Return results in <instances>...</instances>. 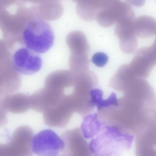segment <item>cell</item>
<instances>
[{
	"instance_id": "1",
	"label": "cell",
	"mask_w": 156,
	"mask_h": 156,
	"mask_svg": "<svg viewBox=\"0 0 156 156\" xmlns=\"http://www.w3.org/2000/svg\"><path fill=\"white\" fill-rule=\"evenodd\" d=\"M97 136L89 145L90 152L95 156L115 155L129 150L134 136L124 133L117 127L103 125Z\"/></svg>"
},
{
	"instance_id": "2",
	"label": "cell",
	"mask_w": 156,
	"mask_h": 156,
	"mask_svg": "<svg viewBox=\"0 0 156 156\" xmlns=\"http://www.w3.org/2000/svg\"><path fill=\"white\" fill-rule=\"evenodd\" d=\"M21 46L39 53L47 51L53 45L54 35L46 21L31 16L26 22L21 34Z\"/></svg>"
},
{
	"instance_id": "3",
	"label": "cell",
	"mask_w": 156,
	"mask_h": 156,
	"mask_svg": "<svg viewBox=\"0 0 156 156\" xmlns=\"http://www.w3.org/2000/svg\"><path fill=\"white\" fill-rule=\"evenodd\" d=\"M12 55L5 42L0 39V101L17 91L21 86V77L13 66Z\"/></svg>"
},
{
	"instance_id": "4",
	"label": "cell",
	"mask_w": 156,
	"mask_h": 156,
	"mask_svg": "<svg viewBox=\"0 0 156 156\" xmlns=\"http://www.w3.org/2000/svg\"><path fill=\"white\" fill-rule=\"evenodd\" d=\"M33 135V130L28 126H23L17 128L8 142L0 143V156L32 155Z\"/></svg>"
},
{
	"instance_id": "5",
	"label": "cell",
	"mask_w": 156,
	"mask_h": 156,
	"mask_svg": "<svg viewBox=\"0 0 156 156\" xmlns=\"http://www.w3.org/2000/svg\"><path fill=\"white\" fill-rule=\"evenodd\" d=\"M64 141L54 131L50 129L42 130L33 137L32 152L41 156H56L62 151Z\"/></svg>"
},
{
	"instance_id": "6",
	"label": "cell",
	"mask_w": 156,
	"mask_h": 156,
	"mask_svg": "<svg viewBox=\"0 0 156 156\" xmlns=\"http://www.w3.org/2000/svg\"><path fill=\"white\" fill-rule=\"evenodd\" d=\"M12 52V61L16 71L20 74H33L41 68L42 61L38 53L23 46Z\"/></svg>"
},
{
	"instance_id": "7",
	"label": "cell",
	"mask_w": 156,
	"mask_h": 156,
	"mask_svg": "<svg viewBox=\"0 0 156 156\" xmlns=\"http://www.w3.org/2000/svg\"><path fill=\"white\" fill-rule=\"evenodd\" d=\"M135 19L133 13L121 17L115 23V34L119 39L121 50L126 54L133 53L137 46L134 27Z\"/></svg>"
},
{
	"instance_id": "8",
	"label": "cell",
	"mask_w": 156,
	"mask_h": 156,
	"mask_svg": "<svg viewBox=\"0 0 156 156\" xmlns=\"http://www.w3.org/2000/svg\"><path fill=\"white\" fill-rule=\"evenodd\" d=\"M68 95H64L55 105L43 112L45 124L54 127L61 128L69 123L74 112Z\"/></svg>"
},
{
	"instance_id": "9",
	"label": "cell",
	"mask_w": 156,
	"mask_h": 156,
	"mask_svg": "<svg viewBox=\"0 0 156 156\" xmlns=\"http://www.w3.org/2000/svg\"><path fill=\"white\" fill-rule=\"evenodd\" d=\"M156 62V43L140 49L129 64L133 73L137 77H147Z\"/></svg>"
},
{
	"instance_id": "10",
	"label": "cell",
	"mask_w": 156,
	"mask_h": 156,
	"mask_svg": "<svg viewBox=\"0 0 156 156\" xmlns=\"http://www.w3.org/2000/svg\"><path fill=\"white\" fill-rule=\"evenodd\" d=\"M61 138L64 144L62 151L64 155L83 156L90 154L89 145L80 128L67 130L62 134Z\"/></svg>"
},
{
	"instance_id": "11",
	"label": "cell",
	"mask_w": 156,
	"mask_h": 156,
	"mask_svg": "<svg viewBox=\"0 0 156 156\" xmlns=\"http://www.w3.org/2000/svg\"><path fill=\"white\" fill-rule=\"evenodd\" d=\"M64 95L63 92L49 87L37 91L30 95V108L43 113L56 105Z\"/></svg>"
},
{
	"instance_id": "12",
	"label": "cell",
	"mask_w": 156,
	"mask_h": 156,
	"mask_svg": "<svg viewBox=\"0 0 156 156\" xmlns=\"http://www.w3.org/2000/svg\"><path fill=\"white\" fill-rule=\"evenodd\" d=\"M133 11L131 5L126 2L118 0L110 6L99 12L96 20L101 26L109 27L115 23L121 17Z\"/></svg>"
},
{
	"instance_id": "13",
	"label": "cell",
	"mask_w": 156,
	"mask_h": 156,
	"mask_svg": "<svg viewBox=\"0 0 156 156\" xmlns=\"http://www.w3.org/2000/svg\"><path fill=\"white\" fill-rule=\"evenodd\" d=\"M76 3L78 15L86 21L96 20L99 12L110 6L118 0H72Z\"/></svg>"
},
{
	"instance_id": "14",
	"label": "cell",
	"mask_w": 156,
	"mask_h": 156,
	"mask_svg": "<svg viewBox=\"0 0 156 156\" xmlns=\"http://www.w3.org/2000/svg\"><path fill=\"white\" fill-rule=\"evenodd\" d=\"M0 106L6 112L24 113L30 108V95L22 93L9 95L1 100Z\"/></svg>"
},
{
	"instance_id": "15",
	"label": "cell",
	"mask_w": 156,
	"mask_h": 156,
	"mask_svg": "<svg viewBox=\"0 0 156 156\" xmlns=\"http://www.w3.org/2000/svg\"><path fill=\"white\" fill-rule=\"evenodd\" d=\"M156 20L153 17L147 15L135 18L134 27L137 36L142 38L151 37L156 34Z\"/></svg>"
},
{
	"instance_id": "16",
	"label": "cell",
	"mask_w": 156,
	"mask_h": 156,
	"mask_svg": "<svg viewBox=\"0 0 156 156\" xmlns=\"http://www.w3.org/2000/svg\"><path fill=\"white\" fill-rule=\"evenodd\" d=\"M103 125L98 119L96 113L85 115L83 117L80 129L84 137L86 139L93 138L101 130Z\"/></svg>"
},
{
	"instance_id": "17",
	"label": "cell",
	"mask_w": 156,
	"mask_h": 156,
	"mask_svg": "<svg viewBox=\"0 0 156 156\" xmlns=\"http://www.w3.org/2000/svg\"><path fill=\"white\" fill-rule=\"evenodd\" d=\"M108 58L107 55L102 52L95 53L92 57V62L97 66L102 67L107 62Z\"/></svg>"
},
{
	"instance_id": "18",
	"label": "cell",
	"mask_w": 156,
	"mask_h": 156,
	"mask_svg": "<svg viewBox=\"0 0 156 156\" xmlns=\"http://www.w3.org/2000/svg\"><path fill=\"white\" fill-rule=\"evenodd\" d=\"M118 105V100L116 95L115 93L112 92L107 98L105 99H103L98 109L100 110L111 106H117Z\"/></svg>"
},
{
	"instance_id": "19",
	"label": "cell",
	"mask_w": 156,
	"mask_h": 156,
	"mask_svg": "<svg viewBox=\"0 0 156 156\" xmlns=\"http://www.w3.org/2000/svg\"><path fill=\"white\" fill-rule=\"evenodd\" d=\"M18 0H0V5L3 8H7L15 4Z\"/></svg>"
},
{
	"instance_id": "20",
	"label": "cell",
	"mask_w": 156,
	"mask_h": 156,
	"mask_svg": "<svg viewBox=\"0 0 156 156\" xmlns=\"http://www.w3.org/2000/svg\"><path fill=\"white\" fill-rule=\"evenodd\" d=\"M146 0H125V2L130 5L136 7L142 6L145 3Z\"/></svg>"
},
{
	"instance_id": "21",
	"label": "cell",
	"mask_w": 156,
	"mask_h": 156,
	"mask_svg": "<svg viewBox=\"0 0 156 156\" xmlns=\"http://www.w3.org/2000/svg\"><path fill=\"white\" fill-rule=\"evenodd\" d=\"M3 8L0 5V10L2 9Z\"/></svg>"
}]
</instances>
